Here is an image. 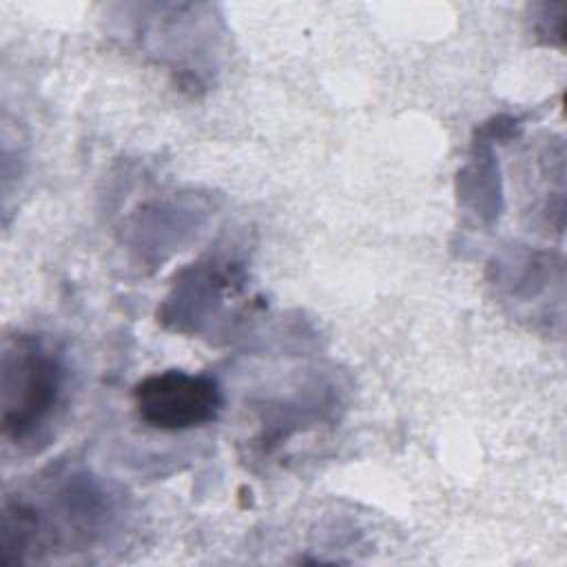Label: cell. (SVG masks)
<instances>
[{"mask_svg": "<svg viewBox=\"0 0 567 567\" xmlns=\"http://www.w3.org/2000/svg\"><path fill=\"white\" fill-rule=\"evenodd\" d=\"M135 412L142 423L162 432H182L217 419L221 390L206 374L164 370L144 377L133 388Z\"/></svg>", "mask_w": 567, "mask_h": 567, "instance_id": "2", "label": "cell"}, {"mask_svg": "<svg viewBox=\"0 0 567 567\" xmlns=\"http://www.w3.org/2000/svg\"><path fill=\"white\" fill-rule=\"evenodd\" d=\"M64 370L53 350L33 334H16L2 350V436L29 441L58 408Z\"/></svg>", "mask_w": 567, "mask_h": 567, "instance_id": "1", "label": "cell"}]
</instances>
